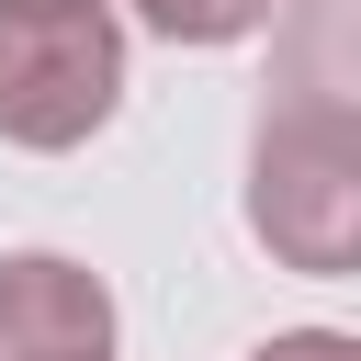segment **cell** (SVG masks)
<instances>
[{"label":"cell","mask_w":361,"mask_h":361,"mask_svg":"<svg viewBox=\"0 0 361 361\" xmlns=\"http://www.w3.org/2000/svg\"><path fill=\"white\" fill-rule=\"evenodd\" d=\"M248 237L282 259V271H361V102L293 79L259 102L248 124Z\"/></svg>","instance_id":"obj_1"},{"label":"cell","mask_w":361,"mask_h":361,"mask_svg":"<svg viewBox=\"0 0 361 361\" xmlns=\"http://www.w3.org/2000/svg\"><path fill=\"white\" fill-rule=\"evenodd\" d=\"M147 34H169V45H237V34H259L282 0H124Z\"/></svg>","instance_id":"obj_4"},{"label":"cell","mask_w":361,"mask_h":361,"mask_svg":"<svg viewBox=\"0 0 361 361\" xmlns=\"http://www.w3.org/2000/svg\"><path fill=\"white\" fill-rule=\"evenodd\" d=\"M124 102V11L113 0H0V135L90 147Z\"/></svg>","instance_id":"obj_2"},{"label":"cell","mask_w":361,"mask_h":361,"mask_svg":"<svg viewBox=\"0 0 361 361\" xmlns=\"http://www.w3.org/2000/svg\"><path fill=\"white\" fill-rule=\"evenodd\" d=\"M248 361H361V338H338V327H282V338H259Z\"/></svg>","instance_id":"obj_5"},{"label":"cell","mask_w":361,"mask_h":361,"mask_svg":"<svg viewBox=\"0 0 361 361\" xmlns=\"http://www.w3.org/2000/svg\"><path fill=\"white\" fill-rule=\"evenodd\" d=\"M0 361H113V293L68 248L0 259Z\"/></svg>","instance_id":"obj_3"}]
</instances>
